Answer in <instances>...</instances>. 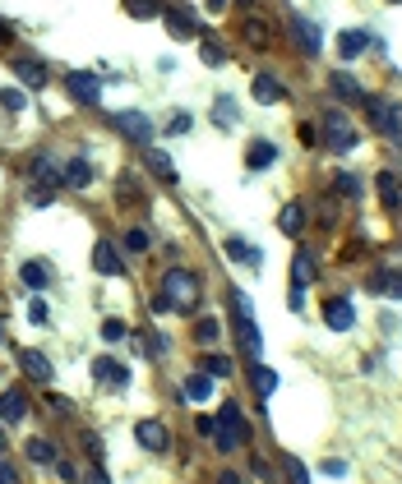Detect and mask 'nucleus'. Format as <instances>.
Segmentation results:
<instances>
[{"label":"nucleus","instance_id":"obj_29","mask_svg":"<svg viewBox=\"0 0 402 484\" xmlns=\"http://www.w3.org/2000/svg\"><path fill=\"white\" fill-rule=\"evenodd\" d=\"M379 198H384V208H398V180H393V171H379Z\"/></svg>","mask_w":402,"mask_h":484},{"label":"nucleus","instance_id":"obj_40","mask_svg":"<svg viewBox=\"0 0 402 484\" xmlns=\"http://www.w3.org/2000/svg\"><path fill=\"white\" fill-rule=\"evenodd\" d=\"M222 61H227V56H222V46L208 37V42H203V65H222Z\"/></svg>","mask_w":402,"mask_h":484},{"label":"nucleus","instance_id":"obj_25","mask_svg":"<svg viewBox=\"0 0 402 484\" xmlns=\"http://www.w3.org/2000/svg\"><path fill=\"white\" fill-rule=\"evenodd\" d=\"M227 254H232L236 263H254V268L263 263V254H259V249H250V244H245V240H236V235L227 240Z\"/></svg>","mask_w":402,"mask_h":484},{"label":"nucleus","instance_id":"obj_47","mask_svg":"<svg viewBox=\"0 0 402 484\" xmlns=\"http://www.w3.org/2000/svg\"><path fill=\"white\" fill-rule=\"evenodd\" d=\"M0 484H19V470L5 466V461H0Z\"/></svg>","mask_w":402,"mask_h":484},{"label":"nucleus","instance_id":"obj_19","mask_svg":"<svg viewBox=\"0 0 402 484\" xmlns=\"http://www.w3.org/2000/svg\"><path fill=\"white\" fill-rule=\"evenodd\" d=\"M93 374L102 383H116V388H125V383H130V369H125V364H116V360H97Z\"/></svg>","mask_w":402,"mask_h":484},{"label":"nucleus","instance_id":"obj_30","mask_svg":"<svg viewBox=\"0 0 402 484\" xmlns=\"http://www.w3.org/2000/svg\"><path fill=\"white\" fill-rule=\"evenodd\" d=\"M203 374H208V379H227V374H232V355H208V360H203Z\"/></svg>","mask_w":402,"mask_h":484},{"label":"nucleus","instance_id":"obj_6","mask_svg":"<svg viewBox=\"0 0 402 484\" xmlns=\"http://www.w3.org/2000/svg\"><path fill=\"white\" fill-rule=\"evenodd\" d=\"M65 88H70V97H74V102H83V106H97V102H102V83H97V74H70V83H65Z\"/></svg>","mask_w":402,"mask_h":484},{"label":"nucleus","instance_id":"obj_24","mask_svg":"<svg viewBox=\"0 0 402 484\" xmlns=\"http://www.w3.org/2000/svg\"><path fill=\"white\" fill-rule=\"evenodd\" d=\"M19 277H23V282H28L32 291L51 286V273H47V263H23V268H19Z\"/></svg>","mask_w":402,"mask_h":484},{"label":"nucleus","instance_id":"obj_8","mask_svg":"<svg viewBox=\"0 0 402 484\" xmlns=\"http://www.w3.org/2000/svg\"><path fill=\"white\" fill-rule=\"evenodd\" d=\"M328 138H333V148L338 152H352L356 148V129L352 125H347V116H342V111H328Z\"/></svg>","mask_w":402,"mask_h":484},{"label":"nucleus","instance_id":"obj_48","mask_svg":"<svg viewBox=\"0 0 402 484\" xmlns=\"http://www.w3.org/2000/svg\"><path fill=\"white\" fill-rule=\"evenodd\" d=\"M88 484H107V475L102 470H88Z\"/></svg>","mask_w":402,"mask_h":484},{"label":"nucleus","instance_id":"obj_38","mask_svg":"<svg viewBox=\"0 0 402 484\" xmlns=\"http://www.w3.org/2000/svg\"><path fill=\"white\" fill-rule=\"evenodd\" d=\"M125 337V323L121 318H107V323H102V341H121Z\"/></svg>","mask_w":402,"mask_h":484},{"label":"nucleus","instance_id":"obj_32","mask_svg":"<svg viewBox=\"0 0 402 484\" xmlns=\"http://www.w3.org/2000/svg\"><path fill=\"white\" fill-rule=\"evenodd\" d=\"M148 244H153V235H148L143 227H134L130 235H125V249H134V254H148Z\"/></svg>","mask_w":402,"mask_h":484},{"label":"nucleus","instance_id":"obj_50","mask_svg":"<svg viewBox=\"0 0 402 484\" xmlns=\"http://www.w3.org/2000/svg\"><path fill=\"white\" fill-rule=\"evenodd\" d=\"M0 448H5V434H0Z\"/></svg>","mask_w":402,"mask_h":484},{"label":"nucleus","instance_id":"obj_18","mask_svg":"<svg viewBox=\"0 0 402 484\" xmlns=\"http://www.w3.org/2000/svg\"><path fill=\"white\" fill-rule=\"evenodd\" d=\"M148 171H153V176H157V180H176V162H171V157H167V152H162V148H148Z\"/></svg>","mask_w":402,"mask_h":484},{"label":"nucleus","instance_id":"obj_1","mask_svg":"<svg viewBox=\"0 0 402 484\" xmlns=\"http://www.w3.org/2000/svg\"><path fill=\"white\" fill-rule=\"evenodd\" d=\"M194 300H199V277L171 268L162 282V295H157V309H190Z\"/></svg>","mask_w":402,"mask_h":484},{"label":"nucleus","instance_id":"obj_35","mask_svg":"<svg viewBox=\"0 0 402 484\" xmlns=\"http://www.w3.org/2000/svg\"><path fill=\"white\" fill-rule=\"evenodd\" d=\"M32 180H42V185L56 180V171H51V157H37V162H32Z\"/></svg>","mask_w":402,"mask_h":484},{"label":"nucleus","instance_id":"obj_28","mask_svg":"<svg viewBox=\"0 0 402 484\" xmlns=\"http://www.w3.org/2000/svg\"><path fill=\"white\" fill-rule=\"evenodd\" d=\"M278 162V148L273 143H250V167L259 171V167H273Z\"/></svg>","mask_w":402,"mask_h":484},{"label":"nucleus","instance_id":"obj_2","mask_svg":"<svg viewBox=\"0 0 402 484\" xmlns=\"http://www.w3.org/2000/svg\"><path fill=\"white\" fill-rule=\"evenodd\" d=\"M213 439H217V448H222V452H232V448H241V443L250 439L245 415H241V406H236V401H222V415H217Z\"/></svg>","mask_w":402,"mask_h":484},{"label":"nucleus","instance_id":"obj_9","mask_svg":"<svg viewBox=\"0 0 402 484\" xmlns=\"http://www.w3.org/2000/svg\"><path fill=\"white\" fill-rule=\"evenodd\" d=\"M292 37L301 42V51H305V56H319V51H324V37H319V28H314L310 19H301V14L292 19Z\"/></svg>","mask_w":402,"mask_h":484},{"label":"nucleus","instance_id":"obj_51","mask_svg":"<svg viewBox=\"0 0 402 484\" xmlns=\"http://www.w3.org/2000/svg\"><path fill=\"white\" fill-rule=\"evenodd\" d=\"M393 5H398V0H393Z\"/></svg>","mask_w":402,"mask_h":484},{"label":"nucleus","instance_id":"obj_39","mask_svg":"<svg viewBox=\"0 0 402 484\" xmlns=\"http://www.w3.org/2000/svg\"><path fill=\"white\" fill-rule=\"evenodd\" d=\"M56 475H61L65 484H79V466L74 461H61V456H56Z\"/></svg>","mask_w":402,"mask_h":484},{"label":"nucleus","instance_id":"obj_27","mask_svg":"<svg viewBox=\"0 0 402 484\" xmlns=\"http://www.w3.org/2000/svg\"><path fill=\"white\" fill-rule=\"evenodd\" d=\"M65 185H74V189L93 185V167H88V162H70V167H65Z\"/></svg>","mask_w":402,"mask_h":484},{"label":"nucleus","instance_id":"obj_16","mask_svg":"<svg viewBox=\"0 0 402 484\" xmlns=\"http://www.w3.org/2000/svg\"><path fill=\"white\" fill-rule=\"evenodd\" d=\"M301 227H305V208H301V203H287V208L278 212V231L282 235H296Z\"/></svg>","mask_w":402,"mask_h":484},{"label":"nucleus","instance_id":"obj_41","mask_svg":"<svg viewBox=\"0 0 402 484\" xmlns=\"http://www.w3.org/2000/svg\"><path fill=\"white\" fill-rule=\"evenodd\" d=\"M0 102L10 106V111H23V102H28V97H23L19 88H5V92H0Z\"/></svg>","mask_w":402,"mask_h":484},{"label":"nucleus","instance_id":"obj_43","mask_svg":"<svg viewBox=\"0 0 402 484\" xmlns=\"http://www.w3.org/2000/svg\"><path fill=\"white\" fill-rule=\"evenodd\" d=\"M190 125H194V120H190V116H171V125H167V134H176V138H185V134H190Z\"/></svg>","mask_w":402,"mask_h":484},{"label":"nucleus","instance_id":"obj_22","mask_svg":"<svg viewBox=\"0 0 402 484\" xmlns=\"http://www.w3.org/2000/svg\"><path fill=\"white\" fill-rule=\"evenodd\" d=\"M14 70H19V78H23V83H32V88H42V83H47V65H42V61H14Z\"/></svg>","mask_w":402,"mask_h":484},{"label":"nucleus","instance_id":"obj_23","mask_svg":"<svg viewBox=\"0 0 402 484\" xmlns=\"http://www.w3.org/2000/svg\"><path fill=\"white\" fill-rule=\"evenodd\" d=\"M28 461H37V466H56V448H51L47 439H28Z\"/></svg>","mask_w":402,"mask_h":484},{"label":"nucleus","instance_id":"obj_42","mask_svg":"<svg viewBox=\"0 0 402 484\" xmlns=\"http://www.w3.org/2000/svg\"><path fill=\"white\" fill-rule=\"evenodd\" d=\"M213 120H217V125H232V120H236V106H232V102H217V106H213Z\"/></svg>","mask_w":402,"mask_h":484},{"label":"nucleus","instance_id":"obj_20","mask_svg":"<svg viewBox=\"0 0 402 484\" xmlns=\"http://www.w3.org/2000/svg\"><path fill=\"white\" fill-rule=\"evenodd\" d=\"M181 397H190V401H208V397H213V379H208V374H194V379H185Z\"/></svg>","mask_w":402,"mask_h":484},{"label":"nucleus","instance_id":"obj_10","mask_svg":"<svg viewBox=\"0 0 402 484\" xmlns=\"http://www.w3.org/2000/svg\"><path fill=\"white\" fill-rule=\"evenodd\" d=\"M23 415H28V397L19 392V388H5V392H0V420H5V424H19Z\"/></svg>","mask_w":402,"mask_h":484},{"label":"nucleus","instance_id":"obj_13","mask_svg":"<svg viewBox=\"0 0 402 484\" xmlns=\"http://www.w3.org/2000/svg\"><path fill=\"white\" fill-rule=\"evenodd\" d=\"M324 323L333 328V333H347V328L356 323L352 304H347V300H328V304H324Z\"/></svg>","mask_w":402,"mask_h":484},{"label":"nucleus","instance_id":"obj_31","mask_svg":"<svg viewBox=\"0 0 402 484\" xmlns=\"http://www.w3.org/2000/svg\"><path fill=\"white\" fill-rule=\"evenodd\" d=\"M125 10L134 19H153V14H162V5L157 0H125Z\"/></svg>","mask_w":402,"mask_h":484},{"label":"nucleus","instance_id":"obj_14","mask_svg":"<svg viewBox=\"0 0 402 484\" xmlns=\"http://www.w3.org/2000/svg\"><path fill=\"white\" fill-rule=\"evenodd\" d=\"M250 92H254V97H259L263 106H273V102H282V97H287V88H282L278 78L273 74H254V83H250Z\"/></svg>","mask_w":402,"mask_h":484},{"label":"nucleus","instance_id":"obj_44","mask_svg":"<svg viewBox=\"0 0 402 484\" xmlns=\"http://www.w3.org/2000/svg\"><path fill=\"white\" fill-rule=\"evenodd\" d=\"M28 318H32V323H51V314H47V304H42V300L28 304Z\"/></svg>","mask_w":402,"mask_h":484},{"label":"nucleus","instance_id":"obj_5","mask_svg":"<svg viewBox=\"0 0 402 484\" xmlns=\"http://www.w3.org/2000/svg\"><path fill=\"white\" fill-rule=\"evenodd\" d=\"M111 125H116L125 138H134V143H148V138H153V120H148L143 111H116Z\"/></svg>","mask_w":402,"mask_h":484},{"label":"nucleus","instance_id":"obj_37","mask_svg":"<svg viewBox=\"0 0 402 484\" xmlns=\"http://www.w3.org/2000/svg\"><path fill=\"white\" fill-rule=\"evenodd\" d=\"M338 189H342L347 198H361V180H356L352 171H342V176H338Z\"/></svg>","mask_w":402,"mask_h":484},{"label":"nucleus","instance_id":"obj_4","mask_svg":"<svg viewBox=\"0 0 402 484\" xmlns=\"http://www.w3.org/2000/svg\"><path fill=\"white\" fill-rule=\"evenodd\" d=\"M365 111H370V125L388 138H402V111L388 97H365Z\"/></svg>","mask_w":402,"mask_h":484},{"label":"nucleus","instance_id":"obj_17","mask_svg":"<svg viewBox=\"0 0 402 484\" xmlns=\"http://www.w3.org/2000/svg\"><path fill=\"white\" fill-rule=\"evenodd\" d=\"M167 32L171 37H199V23L190 14H181V10H167Z\"/></svg>","mask_w":402,"mask_h":484},{"label":"nucleus","instance_id":"obj_36","mask_svg":"<svg viewBox=\"0 0 402 484\" xmlns=\"http://www.w3.org/2000/svg\"><path fill=\"white\" fill-rule=\"evenodd\" d=\"M217 333H222V328H217V318H199V328H194V337H199V341H217Z\"/></svg>","mask_w":402,"mask_h":484},{"label":"nucleus","instance_id":"obj_3","mask_svg":"<svg viewBox=\"0 0 402 484\" xmlns=\"http://www.w3.org/2000/svg\"><path fill=\"white\" fill-rule=\"evenodd\" d=\"M232 304H236V337H241V350L259 360L263 341H259V328H254V314H250V300L241 295V291H236V295H232Z\"/></svg>","mask_w":402,"mask_h":484},{"label":"nucleus","instance_id":"obj_26","mask_svg":"<svg viewBox=\"0 0 402 484\" xmlns=\"http://www.w3.org/2000/svg\"><path fill=\"white\" fill-rule=\"evenodd\" d=\"M310 273H314V268H310V254H296L292 258V291H305L310 286Z\"/></svg>","mask_w":402,"mask_h":484},{"label":"nucleus","instance_id":"obj_49","mask_svg":"<svg viewBox=\"0 0 402 484\" xmlns=\"http://www.w3.org/2000/svg\"><path fill=\"white\" fill-rule=\"evenodd\" d=\"M217 484H241V475H232V470H222V480Z\"/></svg>","mask_w":402,"mask_h":484},{"label":"nucleus","instance_id":"obj_15","mask_svg":"<svg viewBox=\"0 0 402 484\" xmlns=\"http://www.w3.org/2000/svg\"><path fill=\"white\" fill-rule=\"evenodd\" d=\"M19 364H23V374H28V379L51 383V360H47V355H37V350H23V355H19Z\"/></svg>","mask_w":402,"mask_h":484},{"label":"nucleus","instance_id":"obj_34","mask_svg":"<svg viewBox=\"0 0 402 484\" xmlns=\"http://www.w3.org/2000/svg\"><path fill=\"white\" fill-rule=\"evenodd\" d=\"M365 51V32H342V56H361Z\"/></svg>","mask_w":402,"mask_h":484},{"label":"nucleus","instance_id":"obj_7","mask_svg":"<svg viewBox=\"0 0 402 484\" xmlns=\"http://www.w3.org/2000/svg\"><path fill=\"white\" fill-rule=\"evenodd\" d=\"M328 88L338 92V102H347V106L365 102V88H361V83H356V74H347V70H333V74H328Z\"/></svg>","mask_w":402,"mask_h":484},{"label":"nucleus","instance_id":"obj_45","mask_svg":"<svg viewBox=\"0 0 402 484\" xmlns=\"http://www.w3.org/2000/svg\"><path fill=\"white\" fill-rule=\"evenodd\" d=\"M287 475H292V484H310V475H305L301 461H287Z\"/></svg>","mask_w":402,"mask_h":484},{"label":"nucleus","instance_id":"obj_12","mask_svg":"<svg viewBox=\"0 0 402 484\" xmlns=\"http://www.w3.org/2000/svg\"><path fill=\"white\" fill-rule=\"evenodd\" d=\"M93 268L102 277H121V254L111 249V240H97L93 244Z\"/></svg>","mask_w":402,"mask_h":484},{"label":"nucleus","instance_id":"obj_33","mask_svg":"<svg viewBox=\"0 0 402 484\" xmlns=\"http://www.w3.org/2000/svg\"><path fill=\"white\" fill-rule=\"evenodd\" d=\"M254 388H259V397H273V388H278V374H273V369H254Z\"/></svg>","mask_w":402,"mask_h":484},{"label":"nucleus","instance_id":"obj_21","mask_svg":"<svg viewBox=\"0 0 402 484\" xmlns=\"http://www.w3.org/2000/svg\"><path fill=\"white\" fill-rule=\"evenodd\" d=\"M370 291H379V295H393V300H402V273H379V277H370Z\"/></svg>","mask_w":402,"mask_h":484},{"label":"nucleus","instance_id":"obj_11","mask_svg":"<svg viewBox=\"0 0 402 484\" xmlns=\"http://www.w3.org/2000/svg\"><path fill=\"white\" fill-rule=\"evenodd\" d=\"M134 439H139V448H148V452H167V424L143 420L139 429H134Z\"/></svg>","mask_w":402,"mask_h":484},{"label":"nucleus","instance_id":"obj_46","mask_svg":"<svg viewBox=\"0 0 402 484\" xmlns=\"http://www.w3.org/2000/svg\"><path fill=\"white\" fill-rule=\"evenodd\" d=\"M324 475H333V480H342V475H347V461H324Z\"/></svg>","mask_w":402,"mask_h":484}]
</instances>
